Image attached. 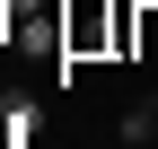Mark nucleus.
Listing matches in <instances>:
<instances>
[{"instance_id":"f257e3e1","label":"nucleus","mask_w":158,"mask_h":149,"mask_svg":"<svg viewBox=\"0 0 158 149\" xmlns=\"http://www.w3.org/2000/svg\"><path fill=\"white\" fill-rule=\"evenodd\" d=\"M132 53H141V62H158V0H141V9H132Z\"/></svg>"},{"instance_id":"7ed1b4c3","label":"nucleus","mask_w":158,"mask_h":149,"mask_svg":"<svg viewBox=\"0 0 158 149\" xmlns=\"http://www.w3.org/2000/svg\"><path fill=\"white\" fill-rule=\"evenodd\" d=\"M9 35H18V0H0V53H9Z\"/></svg>"},{"instance_id":"f03ea898","label":"nucleus","mask_w":158,"mask_h":149,"mask_svg":"<svg viewBox=\"0 0 158 149\" xmlns=\"http://www.w3.org/2000/svg\"><path fill=\"white\" fill-rule=\"evenodd\" d=\"M35 140V105H9V114H0V149H27Z\"/></svg>"},{"instance_id":"20e7f679","label":"nucleus","mask_w":158,"mask_h":149,"mask_svg":"<svg viewBox=\"0 0 158 149\" xmlns=\"http://www.w3.org/2000/svg\"><path fill=\"white\" fill-rule=\"evenodd\" d=\"M149 114H158V88H149Z\"/></svg>"}]
</instances>
